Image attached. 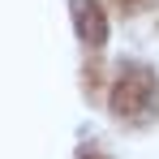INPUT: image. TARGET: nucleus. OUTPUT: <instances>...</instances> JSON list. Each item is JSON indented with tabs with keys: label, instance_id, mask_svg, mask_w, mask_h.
I'll use <instances>...</instances> for the list:
<instances>
[{
	"label": "nucleus",
	"instance_id": "nucleus-1",
	"mask_svg": "<svg viewBox=\"0 0 159 159\" xmlns=\"http://www.w3.org/2000/svg\"><path fill=\"white\" fill-rule=\"evenodd\" d=\"M112 112L125 116V120H138V116H151V112H155V73H151L146 65H125V69L116 73Z\"/></svg>",
	"mask_w": 159,
	"mask_h": 159
},
{
	"label": "nucleus",
	"instance_id": "nucleus-2",
	"mask_svg": "<svg viewBox=\"0 0 159 159\" xmlns=\"http://www.w3.org/2000/svg\"><path fill=\"white\" fill-rule=\"evenodd\" d=\"M73 26H78L86 48H103L107 43V13L99 0H73Z\"/></svg>",
	"mask_w": 159,
	"mask_h": 159
},
{
	"label": "nucleus",
	"instance_id": "nucleus-3",
	"mask_svg": "<svg viewBox=\"0 0 159 159\" xmlns=\"http://www.w3.org/2000/svg\"><path fill=\"white\" fill-rule=\"evenodd\" d=\"M86 159H99V155H86Z\"/></svg>",
	"mask_w": 159,
	"mask_h": 159
}]
</instances>
